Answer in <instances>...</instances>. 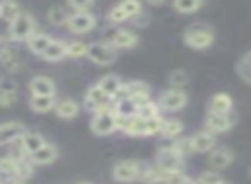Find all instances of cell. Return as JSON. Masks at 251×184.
<instances>
[{"label":"cell","mask_w":251,"mask_h":184,"mask_svg":"<svg viewBox=\"0 0 251 184\" xmlns=\"http://www.w3.org/2000/svg\"><path fill=\"white\" fill-rule=\"evenodd\" d=\"M184 43L193 50H205L215 42V31L205 23H195L184 31Z\"/></svg>","instance_id":"obj_1"},{"label":"cell","mask_w":251,"mask_h":184,"mask_svg":"<svg viewBox=\"0 0 251 184\" xmlns=\"http://www.w3.org/2000/svg\"><path fill=\"white\" fill-rule=\"evenodd\" d=\"M36 33V21L31 14L23 12L16 21L9 25V40L11 42H28Z\"/></svg>","instance_id":"obj_2"},{"label":"cell","mask_w":251,"mask_h":184,"mask_svg":"<svg viewBox=\"0 0 251 184\" xmlns=\"http://www.w3.org/2000/svg\"><path fill=\"white\" fill-rule=\"evenodd\" d=\"M114 104H115L114 98L108 97L98 84L91 86L90 90L86 91V97H84V108L93 112V115L112 110V108H114Z\"/></svg>","instance_id":"obj_3"},{"label":"cell","mask_w":251,"mask_h":184,"mask_svg":"<svg viewBox=\"0 0 251 184\" xmlns=\"http://www.w3.org/2000/svg\"><path fill=\"white\" fill-rule=\"evenodd\" d=\"M90 129L97 136H108L119 129V117L115 110H107L101 114H95L90 122Z\"/></svg>","instance_id":"obj_4"},{"label":"cell","mask_w":251,"mask_h":184,"mask_svg":"<svg viewBox=\"0 0 251 184\" xmlns=\"http://www.w3.org/2000/svg\"><path fill=\"white\" fill-rule=\"evenodd\" d=\"M86 57L97 66H110L117 59V52L115 49L107 42H97L88 45Z\"/></svg>","instance_id":"obj_5"},{"label":"cell","mask_w":251,"mask_h":184,"mask_svg":"<svg viewBox=\"0 0 251 184\" xmlns=\"http://www.w3.org/2000/svg\"><path fill=\"white\" fill-rule=\"evenodd\" d=\"M141 170H143V163L138 160H121L112 169V177L117 183H133L140 179Z\"/></svg>","instance_id":"obj_6"},{"label":"cell","mask_w":251,"mask_h":184,"mask_svg":"<svg viewBox=\"0 0 251 184\" xmlns=\"http://www.w3.org/2000/svg\"><path fill=\"white\" fill-rule=\"evenodd\" d=\"M157 165L160 167L162 170L169 174L174 172H182V163H184V158L176 152L172 146H165V148H160L157 152Z\"/></svg>","instance_id":"obj_7"},{"label":"cell","mask_w":251,"mask_h":184,"mask_svg":"<svg viewBox=\"0 0 251 184\" xmlns=\"http://www.w3.org/2000/svg\"><path fill=\"white\" fill-rule=\"evenodd\" d=\"M188 105V95L186 91L177 90V88H171V90L164 91L158 98V107L160 110H167V112H176L181 110Z\"/></svg>","instance_id":"obj_8"},{"label":"cell","mask_w":251,"mask_h":184,"mask_svg":"<svg viewBox=\"0 0 251 184\" xmlns=\"http://www.w3.org/2000/svg\"><path fill=\"white\" fill-rule=\"evenodd\" d=\"M97 26V18L91 12H73L67 21V29L76 35L90 33Z\"/></svg>","instance_id":"obj_9"},{"label":"cell","mask_w":251,"mask_h":184,"mask_svg":"<svg viewBox=\"0 0 251 184\" xmlns=\"http://www.w3.org/2000/svg\"><path fill=\"white\" fill-rule=\"evenodd\" d=\"M119 129L129 136H150L148 131V119L141 115H131V117H119Z\"/></svg>","instance_id":"obj_10"},{"label":"cell","mask_w":251,"mask_h":184,"mask_svg":"<svg viewBox=\"0 0 251 184\" xmlns=\"http://www.w3.org/2000/svg\"><path fill=\"white\" fill-rule=\"evenodd\" d=\"M108 35L107 43H110L114 49H133L138 45L140 38L136 33H133L131 29H121V28H112Z\"/></svg>","instance_id":"obj_11"},{"label":"cell","mask_w":251,"mask_h":184,"mask_svg":"<svg viewBox=\"0 0 251 184\" xmlns=\"http://www.w3.org/2000/svg\"><path fill=\"white\" fill-rule=\"evenodd\" d=\"M26 132H28L26 126L19 121H7L4 124H0V146L18 141Z\"/></svg>","instance_id":"obj_12"},{"label":"cell","mask_w":251,"mask_h":184,"mask_svg":"<svg viewBox=\"0 0 251 184\" xmlns=\"http://www.w3.org/2000/svg\"><path fill=\"white\" fill-rule=\"evenodd\" d=\"M189 141H191L193 153H206L212 152L217 148V138L213 132L210 131H198L193 136H189Z\"/></svg>","instance_id":"obj_13"},{"label":"cell","mask_w":251,"mask_h":184,"mask_svg":"<svg viewBox=\"0 0 251 184\" xmlns=\"http://www.w3.org/2000/svg\"><path fill=\"white\" fill-rule=\"evenodd\" d=\"M232 126H234V119L230 117V114L222 115V114H212V112H208L205 117L206 131L213 132V134L229 131V129H232Z\"/></svg>","instance_id":"obj_14"},{"label":"cell","mask_w":251,"mask_h":184,"mask_svg":"<svg viewBox=\"0 0 251 184\" xmlns=\"http://www.w3.org/2000/svg\"><path fill=\"white\" fill-rule=\"evenodd\" d=\"M31 97H55V83L49 76H35L29 81Z\"/></svg>","instance_id":"obj_15"},{"label":"cell","mask_w":251,"mask_h":184,"mask_svg":"<svg viewBox=\"0 0 251 184\" xmlns=\"http://www.w3.org/2000/svg\"><path fill=\"white\" fill-rule=\"evenodd\" d=\"M234 162V152L227 146H217L208 155V163L213 169H226Z\"/></svg>","instance_id":"obj_16"},{"label":"cell","mask_w":251,"mask_h":184,"mask_svg":"<svg viewBox=\"0 0 251 184\" xmlns=\"http://www.w3.org/2000/svg\"><path fill=\"white\" fill-rule=\"evenodd\" d=\"M234 107V100L229 93H215L208 102V112L212 114L229 115Z\"/></svg>","instance_id":"obj_17"},{"label":"cell","mask_w":251,"mask_h":184,"mask_svg":"<svg viewBox=\"0 0 251 184\" xmlns=\"http://www.w3.org/2000/svg\"><path fill=\"white\" fill-rule=\"evenodd\" d=\"M53 112L57 114V117L64 119V121H71V119H74V117L79 115L81 105L77 104L76 100H73V98H66V100L57 102Z\"/></svg>","instance_id":"obj_18"},{"label":"cell","mask_w":251,"mask_h":184,"mask_svg":"<svg viewBox=\"0 0 251 184\" xmlns=\"http://www.w3.org/2000/svg\"><path fill=\"white\" fill-rule=\"evenodd\" d=\"M19 174V160L11 155L0 157V183L18 177Z\"/></svg>","instance_id":"obj_19"},{"label":"cell","mask_w":251,"mask_h":184,"mask_svg":"<svg viewBox=\"0 0 251 184\" xmlns=\"http://www.w3.org/2000/svg\"><path fill=\"white\" fill-rule=\"evenodd\" d=\"M64 57H67V43L62 40H52V43L43 52L42 59L47 62H59Z\"/></svg>","instance_id":"obj_20"},{"label":"cell","mask_w":251,"mask_h":184,"mask_svg":"<svg viewBox=\"0 0 251 184\" xmlns=\"http://www.w3.org/2000/svg\"><path fill=\"white\" fill-rule=\"evenodd\" d=\"M97 84L108 95V97L114 98V100H115V97L121 93L122 86H124V83H122V79L117 76V74H107V76L100 78Z\"/></svg>","instance_id":"obj_21"},{"label":"cell","mask_w":251,"mask_h":184,"mask_svg":"<svg viewBox=\"0 0 251 184\" xmlns=\"http://www.w3.org/2000/svg\"><path fill=\"white\" fill-rule=\"evenodd\" d=\"M59 157V152L53 145H49L47 143L43 148H40L36 153L29 155V160H31L33 165H47V163H52L53 160H57Z\"/></svg>","instance_id":"obj_22"},{"label":"cell","mask_w":251,"mask_h":184,"mask_svg":"<svg viewBox=\"0 0 251 184\" xmlns=\"http://www.w3.org/2000/svg\"><path fill=\"white\" fill-rule=\"evenodd\" d=\"M169 177V172L162 170L158 165H145L143 163V170H141V176H140V181L147 184H158V183H165Z\"/></svg>","instance_id":"obj_23"},{"label":"cell","mask_w":251,"mask_h":184,"mask_svg":"<svg viewBox=\"0 0 251 184\" xmlns=\"http://www.w3.org/2000/svg\"><path fill=\"white\" fill-rule=\"evenodd\" d=\"M21 145H23V148H25L26 155H28V158H29V155H33V153H36L40 148H43V146L47 145V141L42 134H38V132H29L28 131L21 138Z\"/></svg>","instance_id":"obj_24"},{"label":"cell","mask_w":251,"mask_h":184,"mask_svg":"<svg viewBox=\"0 0 251 184\" xmlns=\"http://www.w3.org/2000/svg\"><path fill=\"white\" fill-rule=\"evenodd\" d=\"M26 43H28L29 52H33L35 55L42 57L43 52L47 50V47L52 43V38H50L49 35H45V33H35V35H33Z\"/></svg>","instance_id":"obj_25"},{"label":"cell","mask_w":251,"mask_h":184,"mask_svg":"<svg viewBox=\"0 0 251 184\" xmlns=\"http://www.w3.org/2000/svg\"><path fill=\"white\" fill-rule=\"evenodd\" d=\"M57 105L55 97H31L29 98V108L36 114H47L53 110Z\"/></svg>","instance_id":"obj_26"},{"label":"cell","mask_w":251,"mask_h":184,"mask_svg":"<svg viewBox=\"0 0 251 184\" xmlns=\"http://www.w3.org/2000/svg\"><path fill=\"white\" fill-rule=\"evenodd\" d=\"M182 131H184V126H182L181 121H177V119H167V121H164L160 134L167 139H177L182 134Z\"/></svg>","instance_id":"obj_27"},{"label":"cell","mask_w":251,"mask_h":184,"mask_svg":"<svg viewBox=\"0 0 251 184\" xmlns=\"http://www.w3.org/2000/svg\"><path fill=\"white\" fill-rule=\"evenodd\" d=\"M69 16L71 14H67V11L64 7H52V9H49L47 18H49L50 25H53V26H67Z\"/></svg>","instance_id":"obj_28"},{"label":"cell","mask_w":251,"mask_h":184,"mask_svg":"<svg viewBox=\"0 0 251 184\" xmlns=\"http://www.w3.org/2000/svg\"><path fill=\"white\" fill-rule=\"evenodd\" d=\"M201 5L203 2H200V0H176L172 7L177 12H181V14H193L198 9H201Z\"/></svg>","instance_id":"obj_29"},{"label":"cell","mask_w":251,"mask_h":184,"mask_svg":"<svg viewBox=\"0 0 251 184\" xmlns=\"http://www.w3.org/2000/svg\"><path fill=\"white\" fill-rule=\"evenodd\" d=\"M0 9H2V19H5L9 25H11L12 21H16V19L23 14L19 5L14 4V2H2V4H0Z\"/></svg>","instance_id":"obj_30"},{"label":"cell","mask_w":251,"mask_h":184,"mask_svg":"<svg viewBox=\"0 0 251 184\" xmlns=\"http://www.w3.org/2000/svg\"><path fill=\"white\" fill-rule=\"evenodd\" d=\"M188 81H189V74L186 73L184 69H176L169 74V83H171L174 88H177V90H181L182 86H186Z\"/></svg>","instance_id":"obj_31"},{"label":"cell","mask_w":251,"mask_h":184,"mask_svg":"<svg viewBox=\"0 0 251 184\" xmlns=\"http://www.w3.org/2000/svg\"><path fill=\"white\" fill-rule=\"evenodd\" d=\"M88 45L83 42H69L67 43V57L71 59H79V57H86Z\"/></svg>","instance_id":"obj_32"},{"label":"cell","mask_w":251,"mask_h":184,"mask_svg":"<svg viewBox=\"0 0 251 184\" xmlns=\"http://www.w3.org/2000/svg\"><path fill=\"white\" fill-rule=\"evenodd\" d=\"M121 7L124 9V12L127 14L129 19H136L138 16L143 12V5L138 2V0H127V2H122Z\"/></svg>","instance_id":"obj_33"},{"label":"cell","mask_w":251,"mask_h":184,"mask_svg":"<svg viewBox=\"0 0 251 184\" xmlns=\"http://www.w3.org/2000/svg\"><path fill=\"white\" fill-rule=\"evenodd\" d=\"M224 179L219 172L215 170H206V172H201L196 181V184H222Z\"/></svg>","instance_id":"obj_34"},{"label":"cell","mask_w":251,"mask_h":184,"mask_svg":"<svg viewBox=\"0 0 251 184\" xmlns=\"http://www.w3.org/2000/svg\"><path fill=\"white\" fill-rule=\"evenodd\" d=\"M138 115H141V117H145V119L160 117V107H158V104H155V102H150V104L138 108Z\"/></svg>","instance_id":"obj_35"},{"label":"cell","mask_w":251,"mask_h":184,"mask_svg":"<svg viewBox=\"0 0 251 184\" xmlns=\"http://www.w3.org/2000/svg\"><path fill=\"white\" fill-rule=\"evenodd\" d=\"M107 19L110 23H114V25H119V23H124V21H127V14L124 12V9L121 7V4H117V5H114V7L110 9V11L107 12Z\"/></svg>","instance_id":"obj_36"},{"label":"cell","mask_w":251,"mask_h":184,"mask_svg":"<svg viewBox=\"0 0 251 184\" xmlns=\"http://www.w3.org/2000/svg\"><path fill=\"white\" fill-rule=\"evenodd\" d=\"M236 71H237V76H239L244 83L251 84V64L244 62V60H239L236 66Z\"/></svg>","instance_id":"obj_37"},{"label":"cell","mask_w":251,"mask_h":184,"mask_svg":"<svg viewBox=\"0 0 251 184\" xmlns=\"http://www.w3.org/2000/svg\"><path fill=\"white\" fill-rule=\"evenodd\" d=\"M165 184H196V181L188 177L184 172H174V174H169Z\"/></svg>","instance_id":"obj_38"},{"label":"cell","mask_w":251,"mask_h":184,"mask_svg":"<svg viewBox=\"0 0 251 184\" xmlns=\"http://www.w3.org/2000/svg\"><path fill=\"white\" fill-rule=\"evenodd\" d=\"M18 100V93H7V91H0V107H11Z\"/></svg>","instance_id":"obj_39"},{"label":"cell","mask_w":251,"mask_h":184,"mask_svg":"<svg viewBox=\"0 0 251 184\" xmlns=\"http://www.w3.org/2000/svg\"><path fill=\"white\" fill-rule=\"evenodd\" d=\"M93 2H69L67 7L74 9V12H90V9L93 7Z\"/></svg>","instance_id":"obj_40"},{"label":"cell","mask_w":251,"mask_h":184,"mask_svg":"<svg viewBox=\"0 0 251 184\" xmlns=\"http://www.w3.org/2000/svg\"><path fill=\"white\" fill-rule=\"evenodd\" d=\"M9 43H11V40L5 38V36H0V62H2V60H4L5 57L12 52Z\"/></svg>","instance_id":"obj_41"},{"label":"cell","mask_w":251,"mask_h":184,"mask_svg":"<svg viewBox=\"0 0 251 184\" xmlns=\"http://www.w3.org/2000/svg\"><path fill=\"white\" fill-rule=\"evenodd\" d=\"M0 91H7V93H16L18 84L11 79H0Z\"/></svg>","instance_id":"obj_42"},{"label":"cell","mask_w":251,"mask_h":184,"mask_svg":"<svg viewBox=\"0 0 251 184\" xmlns=\"http://www.w3.org/2000/svg\"><path fill=\"white\" fill-rule=\"evenodd\" d=\"M4 184H26V181L21 179V177H12V179L5 181Z\"/></svg>","instance_id":"obj_43"},{"label":"cell","mask_w":251,"mask_h":184,"mask_svg":"<svg viewBox=\"0 0 251 184\" xmlns=\"http://www.w3.org/2000/svg\"><path fill=\"white\" fill-rule=\"evenodd\" d=\"M241 60H244V62H248V64H251V50L250 52H246L243 57H241Z\"/></svg>","instance_id":"obj_44"},{"label":"cell","mask_w":251,"mask_h":184,"mask_svg":"<svg viewBox=\"0 0 251 184\" xmlns=\"http://www.w3.org/2000/svg\"><path fill=\"white\" fill-rule=\"evenodd\" d=\"M0 18H2V9H0Z\"/></svg>","instance_id":"obj_45"},{"label":"cell","mask_w":251,"mask_h":184,"mask_svg":"<svg viewBox=\"0 0 251 184\" xmlns=\"http://www.w3.org/2000/svg\"><path fill=\"white\" fill-rule=\"evenodd\" d=\"M222 184H230V183H226V181H224V183Z\"/></svg>","instance_id":"obj_46"},{"label":"cell","mask_w":251,"mask_h":184,"mask_svg":"<svg viewBox=\"0 0 251 184\" xmlns=\"http://www.w3.org/2000/svg\"><path fill=\"white\" fill-rule=\"evenodd\" d=\"M250 176H251V167H250Z\"/></svg>","instance_id":"obj_47"},{"label":"cell","mask_w":251,"mask_h":184,"mask_svg":"<svg viewBox=\"0 0 251 184\" xmlns=\"http://www.w3.org/2000/svg\"><path fill=\"white\" fill-rule=\"evenodd\" d=\"M81 184H90V183H81Z\"/></svg>","instance_id":"obj_48"},{"label":"cell","mask_w":251,"mask_h":184,"mask_svg":"<svg viewBox=\"0 0 251 184\" xmlns=\"http://www.w3.org/2000/svg\"><path fill=\"white\" fill-rule=\"evenodd\" d=\"M0 184H4V183H0Z\"/></svg>","instance_id":"obj_49"}]
</instances>
